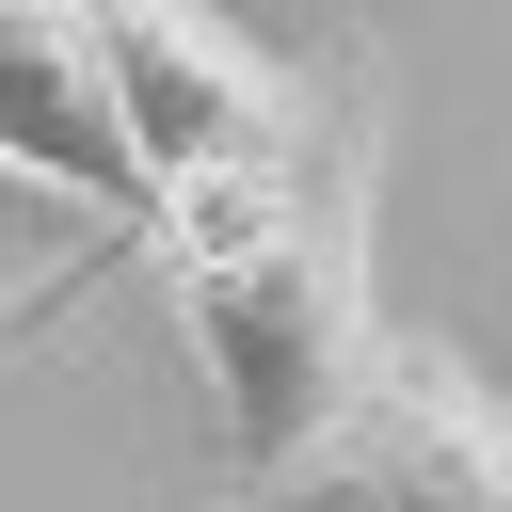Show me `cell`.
<instances>
[{
    "instance_id": "6da1fadb",
    "label": "cell",
    "mask_w": 512,
    "mask_h": 512,
    "mask_svg": "<svg viewBox=\"0 0 512 512\" xmlns=\"http://www.w3.org/2000/svg\"><path fill=\"white\" fill-rule=\"evenodd\" d=\"M368 192H384V128H368V80L304 128V160H256V176H208L144 224L160 288H176V336L208 368V432L240 480H272L336 400L352 368L384 352V304H368Z\"/></svg>"
},
{
    "instance_id": "7a4b0ae2",
    "label": "cell",
    "mask_w": 512,
    "mask_h": 512,
    "mask_svg": "<svg viewBox=\"0 0 512 512\" xmlns=\"http://www.w3.org/2000/svg\"><path fill=\"white\" fill-rule=\"evenodd\" d=\"M240 512H512V400L464 368V336H400L352 368V400L240 480Z\"/></svg>"
},
{
    "instance_id": "3957f363",
    "label": "cell",
    "mask_w": 512,
    "mask_h": 512,
    "mask_svg": "<svg viewBox=\"0 0 512 512\" xmlns=\"http://www.w3.org/2000/svg\"><path fill=\"white\" fill-rule=\"evenodd\" d=\"M96 64H112V112H128V160H144V224L176 192H208V176L304 160V128H320L304 64H272L224 16H176V0L160 16H96Z\"/></svg>"
},
{
    "instance_id": "277c9868",
    "label": "cell",
    "mask_w": 512,
    "mask_h": 512,
    "mask_svg": "<svg viewBox=\"0 0 512 512\" xmlns=\"http://www.w3.org/2000/svg\"><path fill=\"white\" fill-rule=\"evenodd\" d=\"M0 176L96 208L144 240V160H128V112H112V64H96V16H48V0H0Z\"/></svg>"
},
{
    "instance_id": "5b68a950",
    "label": "cell",
    "mask_w": 512,
    "mask_h": 512,
    "mask_svg": "<svg viewBox=\"0 0 512 512\" xmlns=\"http://www.w3.org/2000/svg\"><path fill=\"white\" fill-rule=\"evenodd\" d=\"M48 304H64V288H32V304H0V352H16V336H48Z\"/></svg>"
}]
</instances>
